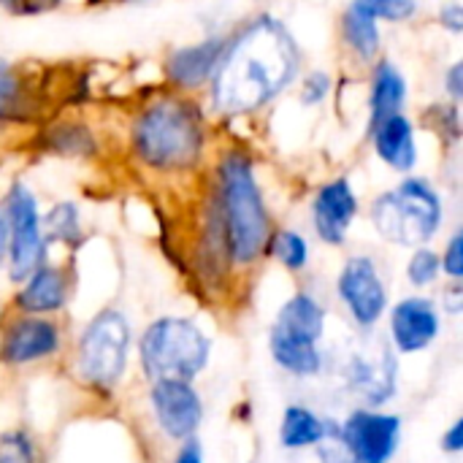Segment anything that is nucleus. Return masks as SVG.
Returning a JSON list of instances; mask_svg holds the SVG:
<instances>
[{
  "label": "nucleus",
  "mask_w": 463,
  "mask_h": 463,
  "mask_svg": "<svg viewBox=\"0 0 463 463\" xmlns=\"http://www.w3.org/2000/svg\"><path fill=\"white\" fill-rule=\"evenodd\" d=\"M301 71V49L288 24L263 14L228 38L209 81L212 109L225 117H247L282 95Z\"/></svg>",
  "instance_id": "nucleus-1"
},
{
  "label": "nucleus",
  "mask_w": 463,
  "mask_h": 463,
  "mask_svg": "<svg viewBox=\"0 0 463 463\" xmlns=\"http://www.w3.org/2000/svg\"><path fill=\"white\" fill-rule=\"evenodd\" d=\"M130 152L152 174H190L206 155V117L184 92L144 103L130 122Z\"/></svg>",
  "instance_id": "nucleus-2"
},
{
  "label": "nucleus",
  "mask_w": 463,
  "mask_h": 463,
  "mask_svg": "<svg viewBox=\"0 0 463 463\" xmlns=\"http://www.w3.org/2000/svg\"><path fill=\"white\" fill-rule=\"evenodd\" d=\"M214 217L222 250L233 266H252L266 255L271 217L255 176V163L244 149H228L217 160Z\"/></svg>",
  "instance_id": "nucleus-3"
},
{
  "label": "nucleus",
  "mask_w": 463,
  "mask_h": 463,
  "mask_svg": "<svg viewBox=\"0 0 463 463\" xmlns=\"http://www.w3.org/2000/svg\"><path fill=\"white\" fill-rule=\"evenodd\" d=\"M369 217L385 241L415 250L439 233L445 203L429 179L404 176L393 190H385L372 201Z\"/></svg>",
  "instance_id": "nucleus-4"
},
{
  "label": "nucleus",
  "mask_w": 463,
  "mask_h": 463,
  "mask_svg": "<svg viewBox=\"0 0 463 463\" xmlns=\"http://www.w3.org/2000/svg\"><path fill=\"white\" fill-rule=\"evenodd\" d=\"M209 364L206 334L184 317H160L141 336V366L152 383H193Z\"/></svg>",
  "instance_id": "nucleus-5"
},
{
  "label": "nucleus",
  "mask_w": 463,
  "mask_h": 463,
  "mask_svg": "<svg viewBox=\"0 0 463 463\" xmlns=\"http://www.w3.org/2000/svg\"><path fill=\"white\" fill-rule=\"evenodd\" d=\"M326 331V309L309 293L290 296L274 317L269 331V347L274 361L296 374L315 377L323 369V355L317 350Z\"/></svg>",
  "instance_id": "nucleus-6"
},
{
  "label": "nucleus",
  "mask_w": 463,
  "mask_h": 463,
  "mask_svg": "<svg viewBox=\"0 0 463 463\" xmlns=\"http://www.w3.org/2000/svg\"><path fill=\"white\" fill-rule=\"evenodd\" d=\"M130 328L122 312L106 309L90 320L79 342V374L92 388H114L125 372Z\"/></svg>",
  "instance_id": "nucleus-7"
},
{
  "label": "nucleus",
  "mask_w": 463,
  "mask_h": 463,
  "mask_svg": "<svg viewBox=\"0 0 463 463\" xmlns=\"http://www.w3.org/2000/svg\"><path fill=\"white\" fill-rule=\"evenodd\" d=\"M8 222V277L24 282L46 260V236L35 193L24 182H14L5 195Z\"/></svg>",
  "instance_id": "nucleus-8"
},
{
  "label": "nucleus",
  "mask_w": 463,
  "mask_h": 463,
  "mask_svg": "<svg viewBox=\"0 0 463 463\" xmlns=\"http://www.w3.org/2000/svg\"><path fill=\"white\" fill-rule=\"evenodd\" d=\"M336 290H339V298L347 307L350 317L358 326L369 328L385 315L388 288L380 277L377 263L369 255H355L342 266Z\"/></svg>",
  "instance_id": "nucleus-9"
},
{
  "label": "nucleus",
  "mask_w": 463,
  "mask_h": 463,
  "mask_svg": "<svg viewBox=\"0 0 463 463\" xmlns=\"http://www.w3.org/2000/svg\"><path fill=\"white\" fill-rule=\"evenodd\" d=\"M342 445L358 463H388L402 439V420L396 415L355 410L339 429Z\"/></svg>",
  "instance_id": "nucleus-10"
},
{
  "label": "nucleus",
  "mask_w": 463,
  "mask_h": 463,
  "mask_svg": "<svg viewBox=\"0 0 463 463\" xmlns=\"http://www.w3.org/2000/svg\"><path fill=\"white\" fill-rule=\"evenodd\" d=\"M358 193L347 176L328 179L312 198V225L323 244L342 247L358 217Z\"/></svg>",
  "instance_id": "nucleus-11"
},
{
  "label": "nucleus",
  "mask_w": 463,
  "mask_h": 463,
  "mask_svg": "<svg viewBox=\"0 0 463 463\" xmlns=\"http://www.w3.org/2000/svg\"><path fill=\"white\" fill-rule=\"evenodd\" d=\"M152 410L157 418V426L176 442L193 439L203 420V404L201 396L190 383H174L163 380L152 385Z\"/></svg>",
  "instance_id": "nucleus-12"
},
{
  "label": "nucleus",
  "mask_w": 463,
  "mask_h": 463,
  "mask_svg": "<svg viewBox=\"0 0 463 463\" xmlns=\"http://www.w3.org/2000/svg\"><path fill=\"white\" fill-rule=\"evenodd\" d=\"M228 38L212 35L190 46H179L165 60V79L176 92H195L212 81Z\"/></svg>",
  "instance_id": "nucleus-13"
},
{
  "label": "nucleus",
  "mask_w": 463,
  "mask_h": 463,
  "mask_svg": "<svg viewBox=\"0 0 463 463\" xmlns=\"http://www.w3.org/2000/svg\"><path fill=\"white\" fill-rule=\"evenodd\" d=\"M391 336L402 353H420L439 336V312L431 298L412 296L393 307Z\"/></svg>",
  "instance_id": "nucleus-14"
},
{
  "label": "nucleus",
  "mask_w": 463,
  "mask_h": 463,
  "mask_svg": "<svg viewBox=\"0 0 463 463\" xmlns=\"http://www.w3.org/2000/svg\"><path fill=\"white\" fill-rule=\"evenodd\" d=\"M374 155L396 174H410L418 165V133L415 122L399 111L369 128Z\"/></svg>",
  "instance_id": "nucleus-15"
},
{
  "label": "nucleus",
  "mask_w": 463,
  "mask_h": 463,
  "mask_svg": "<svg viewBox=\"0 0 463 463\" xmlns=\"http://www.w3.org/2000/svg\"><path fill=\"white\" fill-rule=\"evenodd\" d=\"M57 350H60V328L52 320L27 315L5 331L0 345V358L5 364H30L54 355Z\"/></svg>",
  "instance_id": "nucleus-16"
},
{
  "label": "nucleus",
  "mask_w": 463,
  "mask_h": 463,
  "mask_svg": "<svg viewBox=\"0 0 463 463\" xmlns=\"http://www.w3.org/2000/svg\"><path fill=\"white\" fill-rule=\"evenodd\" d=\"M396 358L383 350L380 358L377 355H366V353H355L347 364L345 380L350 385L353 393H358L366 404H385L393 399L396 393Z\"/></svg>",
  "instance_id": "nucleus-17"
},
{
  "label": "nucleus",
  "mask_w": 463,
  "mask_h": 463,
  "mask_svg": "<svg viewBox=\"0 0 463 463\" xmlns=\"http://www.w3.org/2000/svg\"><path fill=\"white\" fill-rule=\"evenodd\" d=\"M68 301V277L60 266L41 263L19 288L16 307L24 315H49L62 309Z\"/></svg>",
  "instance_id": "nucleus-18"
},
{
  "label": "nucleus",
  "mask_w": 463,
  "mask_h": 463,
  "mask_svg": "<svg viewBox=\"0 0 463 463\" xmlns=\"http://www.w3.org/2000/svg\"><path fill=\"white\" fill-rule=\"evenodd\" d=\"M410 98V87L404 73L391 60H377L369 81V128L383 122L391 114L404 111Z\"/></svg>",
  "instance_id": "nucleus-19"
},
{
  "label": "nucleus",
  "mask_w": 463,
  "mask_h": 463,
  "mask_svg": "<svg viewBox=\"0 0 463 463\" xmlns=\"http://www.w3.org/2000/svg\"><path fill=\"white\" fill-rule=\"evenodd\" d=\"M328 437H339V429L331 426V420H323L320 415H315L307 407H288L285 410L279 439L288 450L317 448Z\"/></svg>",
  "instance_id": "nucleus-20"
},
{
  "label": "nucleus",
  "mask_w": 463,
  "mask_h": 463,
  "mask_svg": "<svg viewBox=\"0 0 463 463\" xmlns=\"http://www.w3.org/2000/svg\"><path fill=\"white\" fill-rule=\"evenodd\" d=\"M342 41L345 46L364 62L377 60L380 46H383V33H380V22L372 19L366 11H361L355 3H350L342 14Z\"/></svg>",
  "instance_id": "nucleus-21"
},
{
  "label": "nucleus",
  "mask_w": 463,
  "mask_h": 463,
  "mask_svg": "<svg viewBox=\"0 0 463 463\" xmlns=\"http://www.w3.org/2000/svg\"><path fill=\"white\" fill-rule=\"evenodd\" d=\"M30 103V90L22 79V73L0 60V122H11L22 117V111Z\"/></svg>",
  "instance_id": "nucleus-22"
},
{
  "label": "nucleus",
  "mask_w": 463,
  "mask_h": 463,
  "mask_svg": "<svg viewBox=\"0 0 463 463\" xmlns=\"http://www.w3.org/2000/svg\"><path fill=\"white\" fill-rule=\"evenodd\" d=\"M266 252H271L288 271H304L309 263V244L298 231H271Z\"/></svg>",
  "instance_id": "nucleus-23"
},
{
  "label": "nucleus",
  "mask_w": 463,
  "mask_h": 463,
  "mask_svg": "<svg viewBox=\"0 0 463 463\" xmlns=\"http://www.w3.org/2000/svg\"><path fill=\"white\" fill-rule=\"evenodd\" d=\"M43 220V236L46 244L49 241H65V244H76L81 239V225H79V212L73 203H57Z\"/></svg>",
  "instance_id": "nucleus-24"
},
{
  "label": "nucleus",
  "mask_w": 463,
  "mask_h": 463,
  "mask_svg": "<svg viewBox=\"0 0 463 463\" xmlns=\"http://www.w3.org/2000/svg\"><path fill=\"white\" fill-rule=\"evenodd\" d=\"M442 274V266H439V255L434 250H429L426 244L423 247H415L410 263H407V279L412 288H429L439 279Z\"/></svg>",
  "instance_id": "nucleus-25"
},
{
  "label": "nucleus",
  "mask_w": 463,
  "mask_h": 463,
  "mask_svg": "<svg viewBox=\"0 0 463 463\" xmlns=\"http://www.w3.org/2000/svg\"><path fill=\"white\" fill-rule=\"evenodd\" d=\"M377 22H410L418 14V0H353Z\"/></svg>",
  "instance_id": "nucleus-26"
},
{
  "label": "nucleus",
  "mask_w": 463,
  "mask_h": 463,
  "mask_svg": "<svg viewBox=\"0 0 463 463\" xmlns=\"http://www.w3.org/2000/svg\"><path fill=\"white\" fill-rule=\"evenodd\" d=\"M0 463H35L33 442L22 431H8L0 437Z\"/></svg>",
  "instance_id": "nucleus-27"
},
{
  "label": "nucleus",
  "mask_w": 463,
  "mask_h": 463,
  "mask_svg": "<svg viewBox=\"0 0 463 463\" xmlns=\"http://www.w3.org/2000/svg\"><path fill=\"white\" fill-rule=\"evenodd\" d=\"M49 136L60 138L54 144V149L60 155H79V152H90L92 149V138L87 133V128H79V125H65V128H54Z\"/></svg>",
  "instance_id": "nucleus-28"
},
{
  "label": "nucleus",
  "mask_w": 463,
  "mask_h": 463,
  "mask_svg": "<svg viewBox=\"0 0 463 463\" xmlns=\"http://www.w3.org/2000/svg\"><path fill=\"white\" fill-rule=\"evenodd\" d=\"M334 79L326 71H309L301 81V103L304 106H320L328 95H331Z\"/></svg>",
  "instance_id": "nucleus-29"
},
{
  "label": "nucleus",
  "mask_w": 463,
  "mask_h": 463,
  "mask_svg": "<svg viewBox=\"0 0 463 463\" xmlns=\"http://www.w3.org/2000/svg\"><path fill=\"white\" fill-rule=\"evenodd\" d=\"M439 266H442V271H445L453 282H458V279L463 277V233L461 231H456V233L450 236V241H448L445 252L439 255Z\"/></svg>",
  "instance_id": "nucleus-30"
},
{
  "label": "nucleus",
  "mask_w": 463,
  "mask_h": 463,
  "mask_svg": "<svg viewBox=\"0 0 463 463\" xmlns=\"http://www.w3.org/2000/svg\"><path fill=\"white\" fill-rule=\"evenodd\" d=\"M317 458H320V463H358L350 456V450L342 445L339 437L323 439V442L317 445Z\"/></svg>",
  "instance_id": "nucleus-31"
},
{
  "label": "nucleus",
  "mask_w": 463,
  "mask_h": 463,
  "mask_svg": "<svg viewBox=\"0 0 463 463\" xmlns=\"http://www.w3.org/2000/svg\"><path fill=\"white\" fill-rule=\"evenodd\" d=\"M439 24L453 33V35H461L463 33V5L461 0H450L439 8Z\"/></svg>",
  "instance_id": "nucleus-32"
},
{
  "label": "nucleus",
  "mask_w": 463,
  "mask_h": 463,
  "mask_svg": "<svg viewBox=\"0 0 463 463\" xmlns=\"http://www.w3.org/2000/svg\"><path fill=\"white\" fill-rule=\"evenodd\" d=\"M445 92L450 103H461L463 98V62H453L445 73Z\"/></svg>",
  "instance_id": "nucleus-33"
},
{
  "label": "nucleus",
  "mask_w": 463,
  "mask_h": 463,
  "mask_svg": "<svg viewBox=\"0 0 463 463\" xmlns=\"http://www.w3.org/2000/svg\"><path fill=\"white\" fill-rule=\"evenodd\" d=\"M174 463H203V450H201V442L195 439H184V445L179 448Z\"/></svg>",
  "instance_id": "nucleus-34"
},
{
  "label": "nucleus",
  "mask_w": 463,
  "mask_h": 463,
  "mask_svg": "<svg viewBox=\"0 0 463 463\" xmlns=\"http://www.w3.org/2000/svg\"><path fill=\"white\" fill-rule=\"evenodd\" d=\"M442 448L448 450V453H461L463 448V420H456L453 423V429L445 434V439H442Z\"/></svg>",
  "instance_id": "nucleus-35"
},
{
  "label": "nucleus",
  "mask_w": 463,
  "mask_h": 463,
  "mask_svg": "<svg viewBox=\"0 0 463 463\" xmlns=\"http://www.w3.org/2000/svg\"><path fill=\"white\" fill-rule=\"evenodd\" d=\"M461 301H463L461 285L456 282V285H450V288H448V293H445V309H448L450 315H458V312H461Z\"/></svg>",
  "instance_id": "nucleus-36"
},
{
  "label": "nucleus",
  "mask_w": 463,
  "mask_h": 463,
  "mask_svg": "<svg viewBox=\"0 0 463 463\" xmlns=\"http://www.w3.org/2000/svg\"><path fill=\"white\" fill-rule=\"evenodd\" d=\"M5 252H8V222H5V209L0 203V263L5 260Z\"/></svg>",
  "instance_id": "nucleus-37"
},
{
  "label": "nucleus",
  "mask_w": 463,
  "mask_h": 463,
  "mask_svg": "<svg viewBox=\"0 0 463 463\" xmlns=\"http://www.w3.org/2000/svg\"><path fill=\"white\" fill-rule=\"evenodd\" d=\"M0 8L16 11V14H27V0H0Z\"/></svg>",
  "instance_id": "nucleus-38"
}]
</instances>
